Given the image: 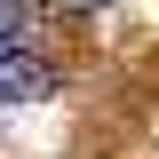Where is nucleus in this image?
<instances>
[{
  "label": "nucleus",
  "instance_id": "obj_1",
  "mask_svg": "<svg viewBox=\"0 0 159 159\" xmlns=\"http://www.w3.org/2000/svg\"><path fill=\"white\" fill-rule=\"evenodd\" d=\"M56 88H64V72H56L48 56H32L24 40L0 48V111H8V103H48Z\"/></svg>",
  "mask_w": 159,
  "mask_h": 159
},
{
  "label": "nucleus",
  "instance_id": "obj_2",
  "mask_svg": "<svg viewBox=\"0 0 159 159\" xmlns=\"http://www.w3.org/2000/svg\"><path fill=\"white\" fill-rule=\"evenodd\" d=\"M24 24H32V8H24V0H0V48L24 40Z\"/></svg>",
  "mask_w": 159,
  "mask_h": 159
},
{
  "label": "nucleus",
  "instance_id": "obj_3",
  "mask_svg": "<svg viewBox=\"0 0 159 159\" xmlns=\"http://www.w3.org/2000/svg\"><path fill=\"white\" fill-rule=\"evenodd\" d=\"M64 8H103V0H64Z\"/></svg>",
  "mask_w": 159,
  "mask_h": 159
}]
</instances>
